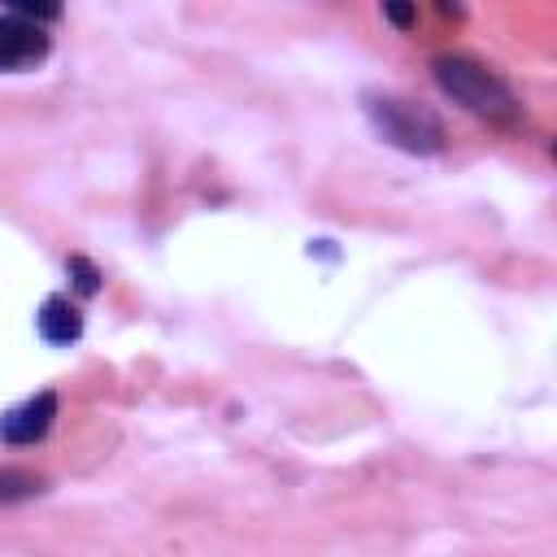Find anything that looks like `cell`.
I'll return each mask as SVG.
<instances>
[{
  "label": "cell",
  "instance_id": "6da1fadb",
  "mask_svg": "<svg viewBox=\"0 0 557 557\" xmlns=\"http://www.w3.org/2000/svg\"><path fill=\"white\" fill-rule=\"evenodd\" d=\"M431 74H435L440 91L453 96L474 117H487V122L518 117V96L509 91V83L492 65H483V61H474L466 52H444V57L431 61Z\"/></svg>",
  "mask_w": 557,
  "mask_h": 557
},
{
  "label": "cell",
  "instance_id": "7a4b0ae2",
  "mask_svg": "<svg viewBox=\"0 0 557 557\" xmlns=\"http://www.w3.org/2000/svg\"><path fill=\"white\" fill-rule=\"evenodd\" d=\"M361 109L366 117L374 122V131L400 148V152H413V157H435L444 152V126L431 109L405 100V96H392V91H366L361 96Z\"/></svg>",
  "mask_w": 557,
  "mask_h": 557
},
{
  "label": "cell",
  "instance_id": "3957f363",
  "mask_svg": "<svg viewBox=\"0 0 557 557\" xmlns=\"http://www.w3.org/2000/svg\"><path fill=\"white\" fill-rule=\"evenodd\" d=\"M52 52V35L48 26H39L35 17L22 13H0V70L17 74V70H35L44 57Z\"/></svg>",
  "mask_w": 557,
  "mask_h": 557
},
{
  "label": "cell",
  "instance_id": "277c9868",
  "mask_svg": "<svg viewBox=\"0 0 557 557\" xmlns=\"http://www.w3.org/2000/svg\"><path fill=\"white\" fill-rule=\"evenodd\" d=\"M52 422H57V392H35V396H26L0 413V440L13 448L39 444L52 431Z\"/></svg>",
  "mask_w": 557,
  "mask_h": 557
},
{
  "label": "cell",
  "instance_id": "5b68a950",
  "mask_svg": "<svg viewBox=\"0 0 557 557\" xmlns=\"http://www.w3.org/2000/svg\"><path fill=\"white\" fill-rule=\"evenodd\" d=\"M35 331H39L44 344L65 348V344H74L83 335V313H78V305L70 296H48L39 305V313H35Z\"/></svg>",
  "mask_w": 557,
  "mask_h": 557
},
{
  "label": "cell",
  "instance_id": "8992f818",
  "mask_svg": "<svg viewBox=\"0 0 557 557\" xmlns=\"http://www.w3.org/2000/svg\"><path fill=\"white\" fill-rule=\"evenodd\" d=\"M44 492V479L35 470H17V466H0V505H22L30 496Z\"/></svg>",
  "mask_w": 557,
  "mask_h": 557
},
{
  "label": "cell",
  "instance_id": "52a82bcc",
  "mask_svg": "<svg viewBox=\"0 0 557 557\" xmlns=\"http://www.w3.org/2000/svg\"><path fill=\"white\" fill-rule=\"evenodd\" d=\"M70 274H74V287H78L83 296H96V292H100V270H96L91 261L70 257Z\"/></svg>",
  "mask_w": 557,
  "mask_h": 557
},
{
  "label": "cell",
  "instance_id": "ba28073f",
  "mask_svg": "<svg viewBox=\"0 0 557 557\" xmlns=\"http://www.w3.org/2000/svg\"><path fill=\"white\" fill-rule=\"evenodd\" d=\"M383 17H392L396 26H409V22H413V9H400V4H383Z\"/></svg>",
  "mask_w": 557,
  "mask_h": 557
}]
</instances>
